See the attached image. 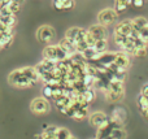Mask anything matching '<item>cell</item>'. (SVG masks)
<instances>
[{
    "instance_id": "obj_38",
    "label": "cell",
    "mask_w": 148,
    "mask_h": 139,
    "mask_svg": "<svg viewBox=\"0 0 148 139\" xmlns=\"http://www.w3.org/2000/svg\"><path fill=\"white\" fill-rule=\"evenodd\" d=\"M10 1H16V3H20V4H22L25 0H10Z\"/></svg>"
},
{
    "instance_id": "obj_25",
    "label": "cell",
    "mask_w": 148,
    "mask_h": 139,
    "mask_svg": "<svg viewBox=\"0 0 148 139\" xmlns=\"http://www.w3.org/2000/svg\"><path fill=\"white\" fill-rule=\"evenodd\" d=\"M70 137H72V134H70L69 130L65 129V127H59V130L56 133L57 139H69Z\"/></svg>"
},
{
    "instance_id": "obj_32",
    "label": "cell",
    "mask_w": 148,
    "mask_h": 139,
    "mask_svg": "<svg viewBox=\"0 0 148 139\" xmlns=\"http://www.w3.org/2000/svg\"><path fill=\"white\" fill-rule=\"evenodd\" d=\"M62 1V4H64V9H72V8L74 7V0H61Z\"/></svg>"
},
{
    "instance_id": "obj_13",
    "label": "cell",
    "mask_w": 148,
    "mask_h": 139,
    "mask_svg": "<svg viewBox=\"0 0 148 139\" xmlns=\"http://www.w3.org/2000/svg\"><path fill=\"white\" fill-rule=\"evenodd\" d=\"M22 70H23V73H25L26 75H27L29 78H30L31 81H33L34 83H36V82H39V81L42 79V77H40V74L38 73V70H36V68L35 66H25V68H22Z\"/></svg>"
},
{
    "instance_id": "obj_15",
    "label": "cell",
    "mask_w": 148,
    "mask_h": 139,
    "mask_svg": "<svg viewBox=\"0 0 148 139\" xmlns=\"http://www.w3.org/2000/svg\"><path fill=\"white\" fill-rule=\"evenodd\" d=\"M105 99H107L109 103H117L120 101L121 99L123 98L125 92H117V91H112V90H108L107 92H104Z\"/></svg>"
},
{
    "instance_id": "obj_1",
    "label": "cell",
    "mask_w": 148,
    "mask_h": 139,
    "mask_svg": "<svg viewBox=\"0 0 148 139\" xmlns=\"http://www.w3.org/2000/svg\"><path fill=\"white\" fill-rule=\"evenodd\" d=\"M8 82L12 86L18 87V88H27V87H31L33 85H35V83L23 73L22 68L13 70V72L8 75Z\"/></svg>"
},
{
    "instance_id": "obj_12",
    "label": "cell",
    "mask_w": 148,
    "mask_h": 139,
    "mask_svg": "<svg viewBox=\"0 0 148 139\" xmlns=\"http://www.w3.org/2000/svg\"><path fill=\"white\" fill-rule=\"evenodd\" d=\"M116 53L117 52H103L100 59L96 61V64H100V65H104V66H108L110 65L112 62H114L116 60Z\"/></svg>"
},
{
    "instance_id": "obj_21",
    "label": "cell",
    "mask_w": 148,
    "mask_h": 139,
    "mask_svg": "<svg viewBox=\"0 0 148 139\" xmlns=\"http://www.w3.org/2000/svg\"><path fill=\"white\" fill-rule=\"evenodd\" d=\"M109 137L113 138V139H125L126 138V131L122 129V127H116Z\"/></svg>"
},
{
    "instance_id": "obj_4",
    "label": "cell",
    "mask_w": 148,
    "mask_h": 139,
    "mask_svg": "<svg viewBox=\"0 0 148 139\" xmlns=\"http://www.w3.org/2000/svg\"><path fill=\"white\" fill-rule=\"evenodd\" d=\"M117 16H118V12L116 9L105 8V9L100 10L99 14H97V22L104 26H109V25H112V23H114Z\"/></svg>"
},
{
    "instance_id": "obj_9",
    "label": "cell",
    "mask_w": 148,
    "mask_h": 139,
    "mask_svg": "<svg viewBox=\"0 0 148 139\" xmlns=\"http://www.w3.org/2000/svg\"><path fill=\"white\" fill-rule=\"evenodd\" d=\"M88 33H91L96 39H107L108 31L104 25L97 23V25H92L88 27Z\"/></svg>"
},
{
    "instance_id": "obj_19",
    "label": "cell",
    "mask_w": 148,
    "mask_h": 139,
    "mask_svg": "<svg viewBox=\"0 0 148 139\" xmlns=\"http://www.w3.org/2000/svg\"><path fill=\"white\" fill-rule=\"evenodd\" d=\"M88 116V108L87 107H81V108L75 109V113H74V120H78V121H81V120L86 118V117Z\"/></svg>"
},
{
    "instance_id": "obj_16",
    "label": "cell",
    "mask_w": 148,
    "mask_h": 139,
    "mask_svg": "<svg viewBox=\"0 0 148 139\" xmlns=\"http://www.w3.org/2000/svg\"><path fill=\"white\" fill-rule=\"evenodd\" d=\"M0 23L5 26H10V27H14L16 23H17V18L16 14H8V16H0Z\"/></svg>"
},
{
    "instance_id": "obj_37",
    "label": "cell",
    "mask_w": 148,
    "mask_h": 139,
    "mask_svg": "<svg viewBox=\"0 0 148 139\" xmlns=\"http://www.w3.org/2000/svg\"><path fill=\"white\" fill-rule=\"evenodd\" d=\"M140 112H142V114H143V116L146 117V120H148V108H146V109H140Z\"/></svg>"
},
{
    "instance_id": "obj_3",
    "label": "cell",
    "mask_w": 148,
    "mask_h": 139,
    "mask_svg": "<svg viewBox=\"0 0 148 139\" xmlns=\"http://www.w3.org/2000/svg\"><path fill=\"white\" fill-rule=\"evenodd\" d=\"M30 109H31L33 113L42 116V114H46V113L49 112V109H51V104H49V101L47 100V98H36L31 101Z\"/></svg>"
},
{
    "instance_id": "obj_2",
    "label": "cell",
    "mask_w": 148,
    "mask_h": 139,
    "mask_svg": "<svg viewBox=\"0 0 148 139\" xmlns=\"http://www.w3.org/2000/svg\"><path fill=\"white\" fill-rule=\"evenodd\" d=\"M43 56L44 59H49V60H55V61H62V60H66L70 57V55L62 48L60 44L56 46H47L43 51Z\"/></svg>"
},
{
    "instance_id": "obj_28",
    "label": "cell",
    "mask_w": 148,
    "mask_h": 139,
    "mask_svg": "<svg viewBox=\"0 0 148 139\" xmlns=\"http://www.w3.org/2000/svg\"><path fill=\"white\" fill-rule=\"evenodd\" d=\"M42 94H43L44 98H52V95H53V86L46 85L43 87V90H42Z\"/></svg>"
},
{
    "instance_id": "obj_35",
    "label": "cell",
    "mask_w": 148,
    "mask_h": 139,
    "mask_svg": "<svg viewBox=\"0 0 148 139\" xmlns=\"http://www.w3.org/2000/svg\"><path fill=\"white\" fill-rule=\"evenodd\" d=\"M144 3H146V0H134L133 1V5L136 8H142L144 5Z\"/></svg>"
},
{
    "instance_id": "obj_5",
    "label": "cell",
    "mask_w": 148,
    "mask_h": 139,
    "mask_svg": "<svg viewBox=\"0 0 148 139\" xmlns=\"http://www.w3.org/2000/svg\"><path fill=\"white\" fill-rule=\"evenodd\" d=\"M55 38V30L52 26L49 25H43L36 30V39L40 43H51Z\"/></svg>"
},
{
    "instance_id": "obj_30",
    "label": "cell",
    "mask_w": 148,
    "mask_h": 139,
    "mask_svg": "<svg viewBox=\"0 0 148 139\" xmlns=\"http://www.w3.org/2000/svg\"><path fill=\"white\" fill-rule=\"evenodd\" d=\"M88 47H90L88 43H87V40L84 39V40L78 42V43H77V51H78V52H83V51H86Z\"/></svg>"
},
{
    "instance_id": "obj_20",
    "label": "cell",
    "mask_w": 148,
    "mask_h": 139,
    "mask_svg": "<svg viewBox=\"0 0 148 139\" xmlns=\"http://www.w3.org/2000/svg\"><path fill=\"white\" fill-rule=\"evenodd\" d=\"M129 40H130L129 35H118V34H114V43L117 44L120 48H122Z\"/></svg>"
},
{
    "instance_id": "obj_10",
    "label": "cell",
    "mask_w": 148,
    "mask_h": 139,
    "mask_svg": "<svg viewBox=\"0 0 148 139\" xmlns=\"http://www.w3.org/2000/svg\"><path fill=\"white\" fill-rule=\"evenodd\" d=\"M116 65H118L120 68H123V69H127L130 66V57H129V53H126L125 51H121L116 53V60H114Z\"/></svg>"
},
{
    "instance_id": "obj_36",
    "label": "cell",
    "mask_w": 148,
    "mask_h": 139,
    "mask_svg": "<svg viewBox=\"0 0 148 139\" xmlns=\"http://www.w3.org/2000/svg\"><path fill=\"white\" fill-rule=\"evenodd\" d=\"M140 94H143L144 96H148V83H146V85H144L143 87H142Z\"/></svg>"
},
{
    "instance_id": "obj_7",
    "label": "cell",
    "mask_w": 148,
    "mask_h": 139,
    "mask_svg": "<svg viewBox=\"0 0 148 139\" xmlns=\"http://www.w3.org/2000/svg\"><path fill=\"white\" fill-rule=\"evenodd\" d=\"M65 36H66L68 39H70V40H73L74 43H78V42H82L86 39L87 36V30H84V29H81V27H70L66 30V33H65Z\"/></svg>"
},
{
    "instance_id": "obj_6",
    "label": "cell",
    "mask_w": 148,
    "mask_h": 139,
    "mask_svg": "<svg viewBox=\"0 0 148 139\" xmlns=\"http://www.w3.org/2000/svg\"><path fill=\"white\" fill-rule=\"evenodd\" d=\"M90 125L94 127H100L103 125H107L110 122V118L104 113V112H94L88 116Z\"/></svg>"
},
{
    "instance_id": "obj_23",
    "label": "cell",
    "mask_w": 148,
    "mask_h": 139,
    "mask_svg": "<svg viewBox=\"0 0 148 139\" xmlns=\"http://www.w3.org/2000/svg\"><path fill=\"white\" fill-rule=\"evenodd\" d=\"M107 46H108L107 39H97L96 43H95V46H94V48L96 49L97 52H105Z\"/></svg>"
},
{
    "instance_id": "obj_18",
    "label": "cell",
    "mask_w": 148,
    "mask_h": 139,
    "mask_svg": "<svg viewBox=\"0 0 148 139\" xmlns=\"http://www.w3.org/2000/svg\"><path fill=\"white\" fill-rule=\"evenodd\" d=\"M13 42V34H0V47L3 49L7 48Z\"/></svg>"
},
{
    "instance_id": "obj_11",
    "label": "cell",
    "mask_w": 148,
    "mask_h": 139,
    "mask_svg": "<svg viewBox=\"0 0 148 139\" xmlns=\"http://www.w3.org/2000/svg\"><path fill=\"white\" fill-rule=\"evenodd\" d=\"M126 116H127V113H126L125 109L121 108V107H118V108H116L114 111L112 112V117H110V120H112L113 122H116V124L123 125V122L126 121Z\"/></svg>"
},
{
    "instance_id": "obj_17",
    "label": "cell",
    "mask_w": 148,
    "mask_h": 139,
    "mask_svg": "<svg viewBox=\"0 0 148 139\" xmlns=\"http://www.w3.org/2000/svg\"><path fill=\"white\" fill-rule=\"evenodd\" d=\"M131 21H133V29H135V30H138V31H140L143 27L148 26V21H147V18H144V17H135Z\"/></svg>"
},
{
    "instance_id": "obj_31",
    "label": "cell",
    "mask_w": 148,
    "mask_h": 139,
    "mask_svg": "<svg viewBox=\"0 0 148 139\" xmlns=\"http://www.w3.org/2000/svg\"><path fill=\"white\" fill-rule=\"evenodd\" d=\"M86 40H87V43H88V46H90V47H94V46H95V43H96V40H97V39L95 38V36L92 35L91 33H88V30H87V36H86Z\"/></svg>"
},
{
    "instance_id": "obj_26",
    "label": "cell",
    "mask_w": 148,
    "mask_h": 139,
    "mask_svg": "<svg viewBox=\"0 0 148 139\" xmlns=\"http://www.w3.org/2000/svg\"><path fill=\"white\" fill-rule=\"evenodd\" d=\"M127 3L126 1H123V0H116V7H114V9L117 10L118 13H122V12H125L126 10V8H127Z\"/></svg>"
},
{
    "instance_id": "obj_29",
    "label": "cell",
    "mask_w": 148,
    "mask_h": 139,
    "mask_svg": "<svg viewBox=\"0 0 148 139\" xmlns=\"http://www.w3.org/2000/svg\"><path fill=\"white\" fill-rule=\"evenodd\" d=\"M147 53H148L147 48H135L133 56H135V57H146Z\"/></svg>"
},
{
    "instance_id": "obj_24",
    "label": "cell",
    "mask_w": 148,
    "mask_h": 139,
    "mask_svg": "<svg viewBox=\"0 0 148 139\" xmlns=\"http://www.w3.org/2000/svg\"><path fill=\"white\" fill-rule=\"evenodd\" d=\"M136 104H138L139 109L148 108V96H144L143 94H140V95L136 98Z\"/></svg>"
},
{
    "instance_id": "obj_33",
    "label": "cell",
    "mask_w": 148,
    "mask_h": 139,
    "mask_svg": "<svg viewBox=\"0 0 148 139\" xmlns=\"http://www.w3.org/2000/svg\"><path fill=\"white\" fill-rule=\"evenodd\" d=\"M139 35H140L142 39H144L146 42H148V26L143 27L140 31H139Z\"/></svg>"
},
{
    "instance_id": "obj_34",
    "label": "cell",
    "mask_w": 148,
    "mask_h": 139,
    "mask_svg": "<svg viewBox=\"0 0 148 139\" xmlns=\"http://www.w3.org/2000/svg\"><path fill=\"white\" fill-rule=\"evenodd\" d=\"M52 3H53V7L56 8L57 10H62V9H64V4H62L61 0H52Z\"/></svg>"
},
{
    "instance_id": "obj_40",
    "label": "cell",
    "mask_w": 148,
    "mask_h": 139,
    "mask_svg": "<svg viewBox=\"0 0 148 139\" xmlns=\"http://www.w3.org/2000/svg\"><path fill=\"white\" fill-rule=\"evenodd\" d=\"M56 139H57V138H56Z\"/></svg>"
},
{
    "instance_id": "obj_39",
    "label": "cell",
    "mask_w": 148,
    "mask_h": 139,
    "mask_svg": "<svg viewBox=\"0 0 148 139\" xmlns=\"http://www.w3.org/2000/svg\"><path fill=\"white\" fill-rule=\"evenodd\" d=\"M69 139H75V138H74V137H73V135H72V137H70Z\"/></svg>"
},
{
    "instance_id": "obj_27",
    "label": "cell",
    "mask_w": 148,
    "mask_h": 139,
    "mask_svg": "<svg viewBox=\"0 0 148 139\" xmlns=\"http://www.w3.org/2000/svg\"><path fill=\"white\" fill-rule=\"evenodd\" d=\"M7 7L9 8V10L13 13V14L18 13V12H20V9H21V4H20V3H16V1H9Z\"/></svg>"
},
{
    "instance_id": "obj_8",
    "label": "cell",
    "mask_w": 148,
    "mask_h": 139,
    "mask_svg": "<svg viewBox=\"0 0 148 139\" xmlns=\"http://www.w3.org/2000/svg\"><path fill=\"white\" fill-rule=\"evenodd\" d=\"M131 30H133V21L131 20L122 21L114 26V34H118V35H130Z\"/></svg>"
},
{
    "instance_id": "obj_14",
    "label": "cell",
    "mask_w": 148,
    "mask_h": 139,
    "mask_svg": "<svg viewBox=\"0 0 148 139\" xmlns=\"http://www.w3.org/2000/svg\"><path fill=\"white\" fill-rule=\"evenodd\" d=\"M60 46L62 47V48L65 49V51L68 52L69 55H72V53H74V52H77V44L74 43L73 40H70V39H68L66 36H65L62 40H60Z\"/></svg>"
},
{
    "instance_id": "obj_22",
    "label": "cell",
    "mask_w": 148,
    "mask_h": 139,
    "mask_svg": "<svg viewBox=\"0 0 148 139\" xmlns=\"http://www.w3.org/2000/svg\"><path fill=\"white\" fill-rule=\"evenodd\" d=\"M83 98H84V100H86L87 103L91 104L92 101L95 100V90H94V87L87 88V90L83 92Z\"/></svg>"
}]
</instances>
